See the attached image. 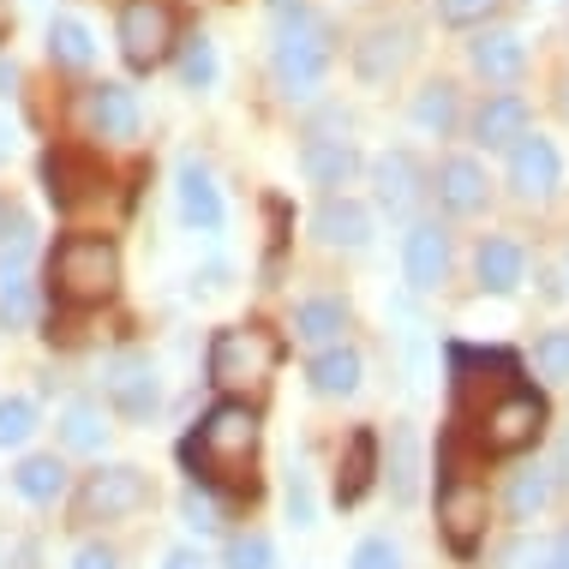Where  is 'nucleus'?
Segmentation results:
<instances>
[{
	"instance_id": "obj_26",
	"label": "nucleus",
	"mask_w": 569,
	"mask_h": 569,
	"mask_svg": "<svg viewBox=\"0 0 569 569\" xmlns=\"http://www.w3.org/2000/svg\"><path fill=\"white\" fill-rule=\"evenodd\" d=\"M456 120H461V109H456V84H443V79H432L413 97V127L420 132H432V138H450L456 132Z\"/></svg>"
},
{
	"instance_id": "obj_2",
	"label": "nucleus",
	"mask_w": 569,
	"mask_h": 569,
	"mask_svg": "<svg viewBox=\"0 0 569 569\" xmlns=\"http://www.w3.org/2000/svg\"><path fill=\"white\" fill-rule=\"evenodd\" d=\"M49 276L67 306H102L120 288V252L109 234H67L49 258Z\"/></svg>"
},
{
	"instance_id": "obj_23",
	"label": "nucleus",
	"mask_w": 569,
	"mask_h": 569,
	"mask_svg": "<svg viewBox=\"0 0 569 569\" xmlns=\"http://www.w3.org/2000/svg\"><path fill=\"white\" fill-rule=\"evenodd\" d=\"M473 270H480V282L491 288V295H510V288L521 282V270H528V258H521L516 240H486L480 258H473Z\"/></svg>"
},
{
	"instance_id": "obj_27",
	"label": "nucleus",
	"mask_w": 569,
	"mask_h": 569,
	"mask_svg": "<svg viewBox=\"0 0 569 569\" xmlns=\"http://www.w3.org/2000/svg\"><path fill=\"white\" fill-rule=\"evenodd\" d=\"M49 54H54V67L84 72L90 60H97V37H90L79 19H54V24H49Z\"/></svg>"
},
{
	"instance_id": "obj_34",
	"label": "nucleus",
	"mask_w": 569,
	"mask_h": 569,
	"mask_svg": "<svg viewBox=\"0 0 569 569\" xmlns=\"http://www.w3.org/2000/svg\"><path fill=\"white\" fill-rule=\"evenodd\" d=\"M503 0H438V19L450 30H468V24H486Z\"/></svg>"
},
{
	"instance_id": "obj_28",
	"label": "nucleus",
	"mask_w": 569,
	"mask_h": 569,
	"mask_svg": "<svg viewBox=\"0 0 569 569\" xmlns=\"http://www.w3.org/2000/svg\"><path fill=\"white\" fill-rule=\"evenodd\" d=\"M12 486H19V498H30V503H54L60 491H67V468H60L54 456H30V461H19Z\"/></svg>"
},
{
	"instance_id": "obj_46",
	"label": "nucleus",
	"mask_w": 569,
	"mask_h": 569,
	"mask_svg": "<svg viewBox=\"0 0 569 569\" xmlns=\"http://www.w3.org/2000/svg\"><path fill=\"white\" fill-rule=\"evenodd\" d=\"M563 114H569V90H563Z\"/></svg>"
},
{
	"instance_id": "obj_13",
	"label": "nucleus",
	"mask_w": 569,
	"mask_h": 569,
	"mask_svg": "<svg viewBox=\"0 0 569 569\" xmlns=\"http://www.w3.org/2000/svg\"><path fill=\"white\" fill-rule=\"evenodd\" d=\"M402 264H408V282L413 288H438L450 276V234L438 222H413L408 240H402Z\"/></svg>"
},
{
	"instance_id": "obj_35",
	"label": "nucleus",
	"mask_w": 569,
	"mask_h": 569,
	"mask_svg": "<svg viewBox=\"0 0 569 569\" xmlns=\"http://www.w3.org/2000/svg\"><path fill=\"white\" fill-rule=\"evenodd\" d=\"M276 551L270 540H258V533H246V540H228V569H270Z\"/></svg>"
},
{
	"instance_id": "obj_41",
	"label": "nucleus",
	"mask_w": 569,
	"mask_h": 569,
	"mask_svg": "<svg viewBox=\"0 0 569 569\" xmlns=\"http://www.w3.org/2000/svg\"><path fill=\"white\" fill-rule=\"evenodd\" d=\"M162 569H204V558H198V551H187V546H180V551H168V558H162Z\"/></svg>"
},
{
	"instance_id": "obj_21",
	"label": "nucleus",
	"mask_w": 569,
	"mask_h": 569,
	"mask_svg": "<svg viewBox=\"0 0 569 569\" xmlns=\"http://www.w3.org/2000/svg\"><path fill=\"white\" fill-rule=\"evenodd\" d=\"M372 480H378V438L360 426V432L348 438L342 468H336V503H360L366 491H372Z\"/></svg>"
},
{
	"instance_id": "obj_16",
	"label": "nucleus",
	"mask_w": 569,
	"mask_h": 569,
	"mask_svg": "<svg viewBox=\"0 0 569 569\" xmlns=\"http://www.w3.org/2000/svg\"><path fill=\"white\" fill-rule=\"evenodd\" d=\"M438 204L450 210V217H473V210H486V168L473 157H450L438 168Z\"/></svg>"
},
{
	"instance_id": "obj_20",
	"label": "nucleus",
	"mask_w": 569,
	"mask_h": 569,
	"mask_svg": "<svg viewBox=\"0 0 569 569\" xmlns=\"http://www.w3.org/2000/svg\"><path fill=\"white\" fill-rule=\"evenodd\" d=\"M312 234L325 246H348V252H360V246L372 240V217H366V204H353V198H330V204L312 217Z\"/></svg>"
},
{
	"instance_id": "obj_32",
	"label": "nucleus",
	"mask_w": 569,
	"mask_h": 569,
	"mask_svg": "<svg viewBox=\"0 0 569 569\" xmlns=\"http://www.w3.org/2000/svg\"><path fill=\"white\" fill-rule=\"evenodd\" d=\"M533 372L563 383L569 378V330H546L540 342H533Z\"/></svg>"
},
{
	"instance_id": "obj_29",
	"label": "nucleus",
	"mask_w": 569,
	"mask_h": 569,
	"mask_svg": "<svg viewBox=\"0 0 569 569\" xmlns=\"http://www.w3.org/2000/svg\"><path fill=\"white\" fill-rule=\"evenodd\" d=\"M60 438H67V450H102V443H109V426H102V413L90 402H72L60 413Z\"/></svg>"
},
{
	"instance_id": "obj_25",
	"label": "nucleus",
	"mask_w": 569,
	"mask_h": 569,
	"mask_svg": "<svg viewBox=\"0 0 569 569\" xmlns=\"http://www.w3.org/2000/svg\"><path fill=\"white\" fill-rule=\"evenodd\" d=\"M312 390L318 396H353V390H360V353L342 348V342L325 348L312 360Z\"/></svg>"
},
{
	"instance_id": "obj_12",
	"label": "nucleus",
	"mask_w": 569,
	"mask_h": 569,
	"mask_svg": "<svg viewBox=\"0 0 569 569\" xmlns=\"http://www.w3.org/2000/svg\"><path fill=\"white\" fill-rule=\"evenodd\" d=\"M408 54H413L408 24H378V30H366V42H353V72H360L366 84H383V79L402 72Z\"/></svg>"
},
{
	"instance_id": "obj_36",
	"label": "nucleus",
	"mask_w": 569,
	"mask_h": 569,
	"mask_svg": "<svg viewBox=\"0 0 569 569\" xmlns=\"http://www.w3.org/2000/svg\"><path fill=\"white\" fill-rule=\"evenodd\" d=\"M312 486H306V473L295 468L288 473V521H295V528H312Z\"/></svg>"
},
{
	"instance_id": "obj_3",
	"label": "nucleus",
	"mask_w": 569,
	"mask_h": 569,
	"mask_svg": "<svg viewBox=\"0 0 569 569\" xmlns=\"http://www.w3.org/2000/svg\"><path fill=\"white\" fill-rule=\"evenodd\" d=\"M336 60V30L330 19H312V12H295L276 37V54H270V72H276V90L282 97H312L325 84Z\"/></svg>"
},
{
	"instance_id": "obj_10",
	"label": "nucleus",
	"mask_w": 569,
	"mask_h": 569,
	"mask_svg": "<svg viewBox=\"0 0 569 569\" xmlns=\"http://www.w3.org/2000/svg\"><path fill=\"white\" fill-rule=\"evenodd\" d=\"M558 180H563L558 144L540 138V132L516 138V144H510V187H516V198H551V192H558Z\"/></svg>"
},
{
	"instance_id": "obj_6",
	"label": "nucleus",
	"mask_w": 569,
	"mask_h": 569,
	"mask_svg": "<svg viewBox=\"0 0 569 569\" xmlns=\"http://www.w3.org/2000/svg\"><path fill=\"white\" fill-rule=\"evenodd\" d=\"M546 438V402L533 390H510L486 408V426H480V443L491 456H521Z\"/></svg>"
},
{
	"instance_id": "obj_5",
	"label": "nucleus",
	"mask_w": 569,
	"mask_h": 569,
	"mask_svg": "<svg viewBox=\"0 0 569 569\" xmlns=\"http://www.w3.org/2000/svg\"><path fill=\"white\" fill-rule=\"evenodd\" d=\"M174 42H180V19L168 0H127L120 7V54H127L132 72H150L157 60H168Z\"/></svg>"
},
{
	"instance_id": "obj_22",
	"label": "nucleus",
	"mask_w": 569,
	"mask_h": 569,
	"mask_svg": "<svg viewBox=\"0 0 569 569\" xmlns=\"http://www.w3.org/2000/svg\"><path fill=\"white\" fill-rule=\"evenodd\" d=\"M473 138L486 150H510L516 138H528V102L521 97H491L480 114H473Z\"/></svg>"
},
{
	"instance_id": "obj_42",
	"label": "nucleus",
	"mask_w": 569,
	"mask_h": 569,
	"mask_svg": "<svg viewBox=\"0 0 569 569\" xmlns=\"http://www.w3.org/2000/svg\"><path fill=\"white\" fill-rule=\"evenodd\" d=\"M540 569H569V533H563V540L546 551V563H540Z\"/></svg>"
},
{
	"instance_id": "obj_14",
	"label": "nucleus",
	"mask_w": 569,
	"mask_h": 569,
	"mask_svg": "<svg viewBox=\"0 0 569 569\" xmlns=\"http://www.w3.org/2000/svg\"><path fill=\"white\" fill-rule=\"evenodd\" d=\"M174 198H180V217L187 228H222V192H217V174H210L204 162H180L174 174Z\"/></svg>"
},
{
	"instance_id": "obj_18",
	"label": "nucleus",
	"mask_w": 569,
	"mask_h": 569,
	"mask_svg": "<svg viewBox=\"0 0 569 569\" xmlns=\"http://www.w3.org/2000/svg\"><path fill=\"white\" fill-rule=\"evenodd\" d=\"M468 54H473V72H480L486 84H516L521 67H528V49H521L516 30H486Z\"/></svg>"
},
{
	"instance_id": "obj_39",
	"label": "nucleus",
	"mask_w": 569,
	"mask_h": 569,
	"mask_svg": "<svg viewBox=\"0 0 569 569\" xmlns=\"http://www.w3.org/2000/svg\"><path fill=\"white\" fill-rule=\"evenodd\" d=\"M348 569H402V551H396L390 540H366L360 551H353Z\"/></svg>"
},
{
	"instance_id": "obj_40",
	"label": "nucleus",
	"mask_w": 569,
	"mask_h": 569,
	"mask_svg": "<svg viewBox=\"0 0 569 569\" xmlns=\"http://www.w3.org/2000/svg\"><path fill=\"white\" fill-rule=\"evenodd\" d=\"M72 569H114V551L109 546H84L79 558H72Z\"/></svg>"
},
{
	"instance_id": "obj_1",
	"label": "nucleus",
	"mask_w": 569,
	"mask_h": 569,
	"mask_svg": "<svg viewBox=\"0 0 569 569\" xmlns=\"http://www.w3.org/2000/svg\"><path fill=\"white\" fill-rule=\"evenodd\" d=\"M252 456H258V413L246 402H217L187 438V468L217 491H252Z\"/></svg>"
},
{
	"instance_id": "obj_33",
	"label": "nucleus",
	"mask_w": 569,
	"mask_h": 569,
	"mask_svg": "<svg viewBox=\"0 0 569 569\" xmlns=\"http://www.w3.org/2000/svg\"><path fill=\"white\" fill-rule=\"evenodd\" d=\"M30 432H37V408H30L24 396H7V402H0V450H19Z\"/></svg>"
},
{
	"instance_id": "obj_7",
	"label": "nucleus",
	"mask_w": 569,
	"mask_h": 569,
	"mask_svg": "<svg viewBox=\"0 0 569 569\" xmlns=\"http://www.w3.org/2000/svg\"><path fill=\"white\" fill-rule=\"evenodd\" d=\"M438 528H443V540H450L456 558H473L486 540V491L473 480H461V473H450L438 491Z\"/></svg>"
},
{
	"instance_id": "obj_4",
	"label": "nucleus",
	"mask_w": 569,
	"mask_h": 569,
	"mask_svg": "<svg viewBox=\"0 0 569 569\" xmlns=\"http://www.w3.org/2000/svg\"><path fill=\"white\" fill-rule=\"evenodd\" d=\"M276 360H282V342L264 325L217 330V342H210V378H217V390H228V402L264 390L276 378Z\"/></svg>"
},
{
	"instance_id": "obj_15",
	"label": "nucleus",
	"mask_w": 569,
	"mask_h": 569,
	"mask_svg": "<svg viewBox=\"0 0 569 569\" xmlns=\"http://www.w3.org/2000/svg\"><path fill=\"white\" fill-rule=\"evenodd\" d=\"M300 168H306V180H312V187L336 192V187H348V180H353L360 157H353L348 138H325V132H312V138L300 144Z\"/></svg>"
},
{
	"instance_id": "obj_43",
	"label": "nucleus",
	"mask_w": 569,
	"mask_h": 569,
	"mask_svg": "<svg viewBox=\"0 0 569 569\" xmlns=\"http://www.w3.org/2000/svg\"><path fill=\"white\" fill-rule=\"evenodd\" d=\"M0 157H12V120L0 114Z\"/></svg>"
},
{
	"instance_id": "obj_8",
	"label": "nucleus",
	"mask_w": 569,
	"mask_h": 569,
	"mask_svg": "<svg viewBox=\"0 0 569 569\" xmlns=\"http://www.w3.org/2000/svg\"><path fill=\"white\" fill-rule=\"evenodd\" d=\"M150 503V480L138 468H102L79 491V521H120Z\"/></svg>"
},
{
	"instance_id": "obj_9",
	"label": "nucleus",
	"mask_w": 569,
	"mask_h": 569,
	"mask_svg": "<svg viewBox=\"0 0 569 569\" xmlns=\"http://www.w3.org/2000/svg\"><path fill=\"white\" fill-rule=\"evenodd\" d=\"M109 402L114 413H127V420H150L162 402V383H157V360L150 353H120V360H109Z\"/></svg>"
},
{
	"instance_id": "obj_11",
	"label": "nucleus",
	"mask_w": 569,
	"mask_h": 569,
	"mask_svg": "<svg viewBox=\"0 0 569 569\" xmlns=\"http://www.w3.org/2000/svg\"><path fill=\"white\" fill-rule=\"evenodd\" d=\"M42 187H49V198L60 210H72V204L102 192V168L90 157H79V150H49L42 157Z\"/></svg>"
},
{
	"instance_id": "obj_31",
	"label": "nucleus",
	"mask_w": 569,
	"mask_h": 569,
	"mask_svg": "<svg viewBox=\"0 0 569 569\" xmlns=\"http://www.w3.org/2000/svg\"><path fill=\"white\" fill-rule=\"evenodd\" d=\"M551 503V480L540 468L533 473H516V486H510V521H533Z\"/></svg>"
},
{
	"instance_id": "obj_30",
	"label": "nucleus",
	"mask_w": 569,
	"mask_h": 569,
	"mask_svg": "<svg viewBox=\"0 0 569 569\" xmlns=\"http://www.w3.org/2000/svg\"><path fill=\"white\" fill-rule=\"evenodd\" d=\"M180 79H187L192 90H210V84H217V49H210L204 30L180 42Z\"/></svg>"
},
{
	"instance_id": "obj_17",
	"label": "nucleus",
	"mask_w": 569,
	"mask_h": 569,
	"mask_svg": "<svg viewBox=\"0 0 569 569\" xmlns=\"http://www.w3.org/2000/svg\"><path fill=\"white\" fill-rule=\"evenodd\" d=\"M84 120L97 138H132L138 132V97L127 84H97L84 97Z\"/></svg>"
},
{
	"instance_id": "obj_38",
	"label": "nucleus",
	"mask_w": 569,
	"mask_h": 569,
	"mask_svg": "<svg viewBox=\"0 0 569 569\" xmlns=\"http://www.w3.org/2000/svg\"><path fill=\"white\" fill-rule=\"evenodd\" d=\"M180 516H187V528H198V533H217V521H222L204 491H187V498H180Z\"/></svg>"
},
{
	"instance_id": "obj_44",
	"label": "nucleus",
	"mask_w": 569,
	"mask_h": 569,
	"mask_svg": "<svg viewBox=\"0 0 569 569\" xmlns=\"http://www.w3.org/2000/svg\"><path fill=\"white\" fill-rule=\"evenodd\" d=\"M7 37H12V7L0 0V42H7Z\"/></svg>"
},
{
	"instance_id": "obj_19",
	"label": "nucleus",
	"mask_w": 569,
	"mask_h": 569,
	"mask_svg": "<svg viewBox=\"0 0 569 569\" xmlns=\"http://www.w3.org/2000/svg\"><path fill=\"white\" fill-rule=\"evenodd\" d=\"M372 180H378V204L383 210H413V204H420V192H426V174H420V162H413L408 150L378 157Z\"/></svg>"
},
{
	"instance_id": "obj_24",
	"label": "nucleus",
	"mask_w": 569,
	"mask_h": 569,
	"mask_svg": "<svg viewBox=\"0 0 569 569\" xmlns=\"http://www.w3.org/2000/svg\"><path fill=\"white\" fill-rule=\"evenodd\" d=\"M348 330V306L342 300H306L295 312V336L300 342H318V348H336Z\"/></svg>"
},
{
	"instance_id": "obj_37",
	"label": "nucleus",
	"mask_w": 569,
	"mask_h": 569,
	"mask_svg": "<svg viewBox=\"0 0 569 569\" xmlns=\"http://www.w3.org/2000/svg\"><path fill=\"white\" fill-rule=\"evenodd\" d=\"M7 246H30V217L12 198H0V252H7Z\"/></svg>"
},
{
	"instance_id": "obj_45",
	"label": "nucleus",
	"mask_w": 569,
	"mask_h": 569,
	"mask_svg": "<svg viewBox=\"0 0 569 569\" xmlns=\"http://www.w3.org/2000/svg\"><path fill=\"white\" fill-rule=\"evenodd\" d=\"M7 90H12V67L0 60V97H7Z\"/></svg>"
}]
</instances>
